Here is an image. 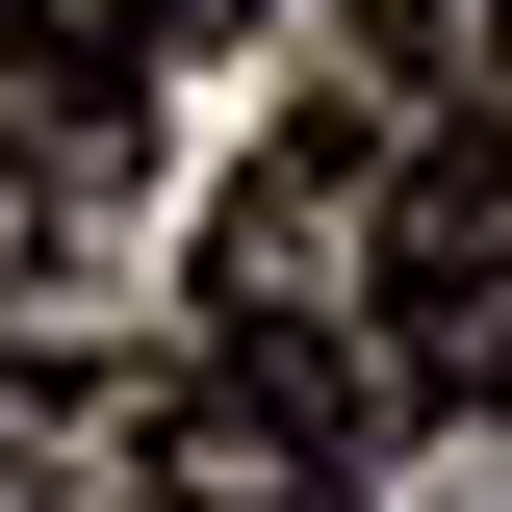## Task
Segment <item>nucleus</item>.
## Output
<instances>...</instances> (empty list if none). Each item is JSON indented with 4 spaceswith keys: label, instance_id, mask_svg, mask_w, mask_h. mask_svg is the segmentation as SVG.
<instances>
[{
    "label": "nucleus",
    "instance_id": "3",
    "mask_svg": "<svg viewBox=\"0 0 512 512\" xmlns=\"http://www.w3.org/2000/svg\"><path fill=\"white\" fill-rule=\"evenodd\" d=\"M487 52H512V0H384L359 26V103H487Z\"/></svg>",
    "mask_w": 512,
    "mask_h": 512
},
{
    "label": "nucleus",
    "instance_id": "1",
    "mask_svg": "<svg viewBox=\"0 0 512 512\" xmlns=\"http://www.w3.org/2000/svg\"><path fill=\"white\" fill-rule=\"evenodd\" d=\"M333 359H359V410H512V128L487 103H384Z\"/></svg>",
    "mask_w": 512,
    "mask_h": 512
},
{
    "label": "nucleus",
    "instance_id": "2",
    "mask_svg": "<svg viewBox=\"0 0 512 512\" xmlns=\"http://www.w3.org/2000/svg\"><path fill=\"white\" fill-rule=\"evenodd\" d=\"M180 26H205V0H0V77L103 154V77H128V52H180Z\"/></svg>",
    "mask_w": 512,
    "mask_h": 512
}]
</instances>
